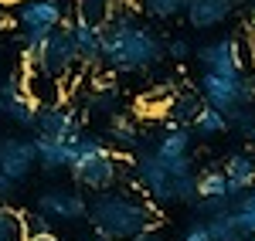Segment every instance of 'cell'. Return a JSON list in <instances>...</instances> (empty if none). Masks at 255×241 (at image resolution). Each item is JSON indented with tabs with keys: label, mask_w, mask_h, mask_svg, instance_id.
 <instances>
[{
	"label": "cell",
	"mask_w": 255,
	"mask_h": 241,
	"mask_svg": "<svg viewBox=\"0 0 255 241\" xmlns=\"http://www.w3.org/2000/svg\"><path fill=\"white\" fill-rule=\"evenodd\" d=\"M89 221L102 238L129 241L157 224V204L136 190H102L89 201Z\"/></svg>",
	"instance_id": "obj_2"
},
{
	"label": "cell",
	"mask_w": 255,
	"mask_h": 241,
	"mask_svg": "<svg viewBox=\"0 0 255 241\" xmlns=\"http://www.w3.org/2000/svg\"><path fill=\"white\" fill-rule=\"evenodd\" d=\"M249 241H255V235H252V238H249Z\"/></svg>",
	"instance_id": "obj_36"
},
{
	"label": "cell",
	"mask_w": 255,
	"mask_h": 241,
	"mask_svg": "<svg viewBox=\"0 0 255 241\" xmlns=\"http://www.w3.org/2000/svg\"><path fill=\"white\" fill-rule=\"evenodd\" d=\"M0 241H31L24 214L7 207V204H0Z\"/></svg>",
	"instance_id": "obj_22"
},
{
	"label": "cell",
	"mask_w": 255,
	"mask_h": 241,
	"mask_svg": "<svg viewBox=\"0 0 255 241\" xmlns=\"http://www.w3.org/2000/svg\"><path fill=\"white\" fill-rule=\"evenodd\" d=\"M0 20H3V14H0Z\"/></svg>",
	"instance_id": "obj_37"
},
{
	"label": "cell",
	"mask_w": 255,
	"mask_h": 241,
	"mask_svg": "<svg viewBox=\"0 0 255 241\" xmlns=\"http://www.w3.org/2000/svg\"><path fill=\"white\" fill-rule=\"evenodd\" d=\"M31 136H48V140L72 143V146H75V143L85 136L82 116L68 105V102H61V105H44V109H38V119H34Z\"/></svg>",
	"instance_id": "obj_7"
},
{
	"label": "cell",
	"mask_w": 255,
	"mask_h": 241,
	"mask_svg": "<svg viewBox=\"0 0 255 241\" xmlns=\"http://www.w3.org/2000/svg\"><path fill=\"white\" fill-rule=\"evenodd\" d=\"M197 218H218V214H228V211H235V197H228V194H221V197H201L194 204Z\"/></svg>",
	"instance_id": "obj_26"
},
{
	"label": "cell",
	"mask_w": 255,
	"mask_h": 241,
	"mask_svg": "<svg viewBox=\"0 0 255 241\" xmlns=\"http://www.w3.org/2000/svg\"><path fill=\"white\" fill-rule=\"evenodd\" d=\"M68 27H72V34H75L82 65H85V68H99V65H102V27L85 24V20H79V17L72 20Z\"/></svg>",
	"instance_id": "obj_15"
},
{
	"label": "cell",
	"mask_w": 255,
	"mask_h": 241,
	"mask_svg": "<svg viewBox=\"0 0 255 241\" xmlns=\"http://www.w3.org/2000/svg\"><path fill=\"white\" fill-rule=\"evenodd\" d=\"M180 241H215L211 238V228H208V221H194L187 231H184V238Z\"/></svg>",
	"instance_id": "obj_30"
},
{
	"label": "cell",
	"mask_w": 255,
	"mask_h": 241,
	"mask_svg": "<svg viewBox=\"0 0 255 241\" xmlns=\"http://www.w3.org/2000/svg\"><path fill=\"white\" fill-rule=\"evenodd\" d=\"M225 173H228V194L242 197L245 190L255 187V150H238L225 160Z\"/></svg>",
	"instance_id": "obj_13"
},
{
	"label": "cell",
	"mask_w": 255,
	"mask_h": 241,
	"mask_svg": "<svg viewBox=\"0 0 255 241\" xmlns=\"http://www.w3.org/2000/svg\"><path fill=\"white\" fill-rule=\"evenodd\" d=\"M249 24H252V27H255V0H252V3H249Z\"/></svg>",
	"instance_id": "obj_33"
},
{
	"label": "cell",
	"mask_w": 255,
	"mask_h": 241,
	"mask_svg": "<svg viewBox=\"0 0 255 241\" xmlns=\"http://www.w3.org/2000/svg\"><path fill=\"white\" fill-rule=\"evenodd\" d=\"M96 241H116V238H102V235H99V238H96Z\"/></svg>",
	"instance_id": "obj_35"
},
{
	"label": "cell",
	"mask_w": 255,
	"mask_h": 241,
	"mask_svg": "<svg viewBox=\"0 0 255 241\" xmlns=\"http://www.w3.org/2000/svg\"><path fill=\"white\" fill-rule=\"evenodd\" d=\"M232 10H235V0H187L184 17H187V24H191V27L208 31V27L225 24V20L232 17Z\"/></svg>",
	"instance_id": "obj_12"
},
{
	"label": "cell",
	"mask_w": 255,
	"mask_h": 241,
	"mask_svg": "<svg viewBox=\"0 0 255 241\" xmlns=\"http://www.w3.org/2000/svg\"><path fill=\"white\" fill-rule=\"evenodd\" d=\"M136 10L153 20H174L187 10V0H136Z\"/></svg>",
	"instance_id": "obj_23"
},
{
	"label": "cell",
	"mask_w": 255,
	"mask_h": 241,
	"mask_svg": "<svg viewBox=\"0 0 255 241\" xmlns=\"http://www.w3.org/2000/svg\"><path fill=\"white\" fill-rule=\"evenodd\" d=\"M106 143H113V146H119V150L136 153L139 146H143V133H139L136 119H133L129 112H116V116L109 119V129H106Z\"/></svg>",
	"instance_id": "obj_16"
},
{
	"label": "cell",
	"mask_w": 255,
	"mask_h": 241,
	"mask_svg": "<svg viewBox=\"0 0 255 241\" xmlns=\"http://www.w3.org/2000/svg\"><path fill=\"white\" fill-rule=\"evenodd\" d=\"M72 170V180L85 187V190H109L119 180V160L116 153L109 150V143L99 140V136H82L75 143V163L68 166Z\"/></svg>",
	"instance_id": "obj_4"
},
{
	"label": "cell",
	"mask_w": 255,
	"mask_h": 241,
	"mask_svg": "<svg viewBox=\"0 0 255 241\" xmlns=\"http://www.w3.org/2000/svg\"><path fill=\"white\" fill-rule=\"evenodd\" d=\"M34 140V150H38V166L44 173H55V170H65L75 163V146L72 143H58L48 140V136H31Z\"/></svg>",
	"instance_id": "obj_14"
},
{
	"label": "cell",
	"mask_w": 255,
	"mask_h": 241,
	"mask_svg": "<svg viewBox=\"0 0 255 241\" xmlns=\"http://www.w3.org/2000/svg\"><path fill=\"white\" fill-rule=\"evenodd\" d=\"M38 211H44L51 221L61 224H75L82 218H89V201L82 197L79 190H68V187H51L38 197Z\"/></svg>",
	"instance_id": "obj_10"
},
{
	"label": "cell",
	"mask_w": 255,
	"mask_h": 241,
	"mask_svg": "<svg viewBox=\"0 0 255 241\" xmlns=\"http://www.w3.org/2000/svg\"><path fill=\"white\" fill-rule=\"evenodd\" d=\"M85 112H89V116H106V119H113L116 112H123V109H119V88L109 85V81L96 85V92L85 99Z\"/></svg>",
	"instance_id": "obj_20"
},
{
	"label": "cell",
	"mask_w": 255,
	"mask_h": 241,
	"mask_svg": "<svg viewBox=\"0 0 255 241\" xmlns=\"http://www.w3.org/2000/svg\"><path fill=\"white\" fill-rule=\"evenodd\" d=\"M31 241H58L55 235H38V238H31Z\"/></svg>",
	"instance_id": "obj_34"
},
{
	"label": "cell",
	"mask_w": 255,
	"mask_h": 241,
	"mask_svg": "<svg viewBox=\"0 0 255 241\" xmlns=\"http://www.w3.org/2000/svg\"><path fill=\"white\" fill-rule=\"evenodd\" d=\"M20 85H24L27 99L34 102L38 109H44V105H61V102H65V81L55 79V75H48V72H41V68L24 65Z\"/></svg>",
	"instance_id": "obj_11"
},
{
	"label": "cell",
	"mask_w": 255,
	"mask_h": 241,
	"mask_svg": "<svg viewBox=\"0 0 255 241\" xmlns=\"http://www.w3.org/2000/svg\"><path fill=\"white\" fill-rule=\"evenodd\" d=\"M197 92L208 105L221 109L225 116H232L238 109L252 105L255 99V85L249 81V75H225V72H201V81H197Z\"/></svg>",
	"instance_id": "obj_6"
},
{
	"label": "cell",
	"mask_w": 255,
	"mask_h": 241,
	"mask_svg": "<svg viewBox=\"0 0 255 241\" xmlns=\"http://www.w3.org/2000/svg\"><path fill=\"white\" fill-rule=\"evenodd\" d=\"M167 58H174V61L191 58V44H187V38H170L167 41Z\"/></svg>",
	"instance_id": "obj_29"
},
{
	"label": "cell",
	"mask_w": 255,
	"mask_h": 241,
	"mask_svg": "<svg viewBox=\"0 0 255 241\" xmlns=\"http://www.w3.org/2000/svg\"><path fill=\"white\" fill-rule=\"evenodd\" d=\"M129 241H167V235H163L157 224H153V228H146L143 235H136V238H129Z\"/></svg>",
	"instance_id": "obj_31"
},
{
	"label": "cell",
	"mask_w": 255,
	"mask_h": 241,
	"mask_svg": "<svg viewBox=\"0 0 255 241\" xmlns=\"http://www.w3.org/2000/svg\"><path fill=\"white\" fill-rule=\"evenodd\" d=\"M208 228H211V238L215 241H245V231H242V224H238L235 211L218 214V218H208Z\"/></svg>",
	"instance_id": "obj_24"
},
{
	"label": "cell",
	"mask_w": 255,
	"mask_h": 241,
	"mask_svg": "<svg viewBox=\"0 0 255 241\" xmlns=\"http://www.w3.org/2000/svg\"><path fill=\"white\" fill-rule=\"evenodd\" d=\"M24 221H27L31 238H38V235H55V231H51V218H48L44 211H31V214H24Z\"/></svg>",
	"instance_id": "obj_28"
},
{
	"label": "cell",
	"mask_w": 255,
	"mask_h": 241,
	"mask_svg": "<svg viewBox=\"0 0 255 241\" xmlns=\"http://www.w3.org/2000/svg\"><path fill=\"white\" fill-rule=\"evenodd\" d=\"M75 20V0H17L14 24L20 41V61H27L51 31L68 27Z\"/></svg>",
	"instance_id": "obj_3"
},
{
	"label": "cell",
	"mask_w": 255,
	"mask_h": 241,
	"mask_svg": "<svg viewBox=\"0 0 255 241\" xmlns=\"http://www.w3.org/2000/svg\"><path fill=\"white\" fill-rule=\"evenodd\" d=\"M245 241H249V238H245Z\"/></svg>",
	"instance_id": "obj_38"
},
{
	"label": "cell",
	"mask_w": 255,
	"mask_h": 241,
	"mask_svg": "<svg viewBox=\"0 0 255 241\" xmlns=\"http://www.w3.org/2000/svg\"><path fill=\"white\" fill-rule=\"evenodd\" d=\"M167 58V41L146 27L133 7L119 3L102 27V65L113 72H150Z\"/></svg>",
	"instance_id": "obj_1"
},
{
	"label": "cell",
	"mask_w": 255,
	"mask_h": 241,
	"mask_svg": "<svg viewBox=\"0 0 255 241\" xmlns=\"http://www.w3.org/2000/svg\"><path fill=\"white\" fill-rule=\"evenodd\" d=\"M82 241H85V238H82Z\"/></svg>",
	"instance_id": "obj_39"
},
{
	"label": "cell",
	"mask_w": 255,
	"mask_h": 241,
	"mask_svg": "<svg viewBox=\"0 0 255 241\" xmlns=\"http://www.w3.org/2000/svg\"><path fill=\"white\" fill-rule=\"evenodd\" d=\"M194 136H201V140H215V136H225L228 129H232V119L221 112V109H215V105H208L204 102V109L197 112V119H194Z\"/></svg>",
	"instance_id": "obj_18"
},
{
	"label": "cell",
	"mask_w": 255,
	"mask_h": 241,
	"mask_svg": "<svg viewBox=\"0 0 255 241\" xmlns=\"http://www.w3.org/2000/svg\"><path fill=\"white\" fill-rule=\"evenodd\" d=\"M197 190H201V197H221V194H228V173H225V166L204 170V173L197 177ZM228 197H232V194H228Z\"/></svg>",
	"instance_id": "obj_25"
},
{
	"label": "cell",
	"mask_w": 255,
	"mask_h": 241,
	"mask_svg": "<svg viewBox=\"0 0 255 241\" xmlns=\"http://www.w3.org/2000/svg\"><path fill=\"white\" fill-rule=\"evenodd\" d=\"M228 119H232V126H235V129L242 133V136H245V140L255 143V109H252V105H245V109L232 112Z\"/></svg>",
	"instance_id": "obj_27"
},
{
	"label": "cell",
	"mask_w": 255,
	"mask_h": 241,
	"mask_svg": "<svg viewBox=\"0 0 255 241\" xmlns=\"http://www.w3.org/2000/svg\"><path fill=\"white\" fill-rule=\"evenodd\" d=\"M119 0H75V17L85 20V24H96V27H106V20L116 14Z\"/></svg>",
	"instance_id": "obj_21"
},
{
	"label": "cell",
	"mask_w": 255,
	"mask_h": 241,
	"mask_svg": "<svg viewBox=\"0 0 255 241\" xmlns=\"http://www.w3.org/2000/svg\"><path fill=\"white\" fill-rule=\"evenodd\" d=\"M10 190H14V180H10V177L0 170V197H3V194H10Z\"/></svg>",
	"instance_id": "obj_32"
},
{
	"label": "cell",
	"mask_w": 255,
	"mask_h": 241,
	"mask_svg": "<svg viewBox=\"0 0 255 241\" xmlns=\"http://www.w3.org/2000/svg\"><path fill=\"white\" fill-rule=\"evenodd\" d=\"M24 65L41 68V72H48V75L61 79L65 85H68V79H75V75H79V68H85V65H82V55H79V44H75L72 27H58V31H51L48 38L41 41V48L24 61Z\"/></svg>",
	"instance_id": "obj_5"
},
{
	"label": "cell",
	"mask_w": 255,
	"mask_h": 241,
	"mask_svg": "<svg viewBox=\"0 0 255 241\" xmlns=\"http://www.w3.org/2000/svg\"><path fill=\"white\" fill-rule=\"evenodd\" d=\"M34 166H38L34 140H27V136H0V170L10 180L14 183L27 180Z\"/></svg>",
	"instance_id": "obj_9"
},
{
	"label": "cell",
	"mask_w": 255,
	"mask_h": 241,
	"mask_svg": "<svg viewBox=\"0 0 255 241\" xmlns=\"http://www.w3.org/2000/svg\"><path fill=\"white\" fill-rule=\"evenodd\" d=\"M194 58L201 61V72H225V75H242L245 72V55H242L238 38L208 41L194 51Z\"/></svg>",
	"instance_id": "obj_8"
},
{
	"label": "cell",
	"mask_w": 255,
	"mask_h": 241,
	"mask_svg": "<svg viewBox=\"0 0 255 241\" xmlns=\"http://www.w3.org/2000/svg\"><path fill=\"white\" fill-rule=\"evenodd\" d=\"M0 119H10L20 129H34V119H38V105L27 99V92H17V95H0Z\"/></svg>",
	"instance_id": "obj_17"
},
{
	"label": "cell",
	"mask_w": 255,
	"mask_h": 241,
	"mask_svg": "<svg viewBox=\"0 0 255 241\" xmlns=\"http://www.w3.org/2000/svg\"><path fill=\"white\" fill-rule=\"evenodd\" d=\"M201 109H204L201 92H177L170 99V105H167V119H174L177 126H194Z\"/></svg>",
	"instance_id": "obj_19"
}]
</instances>
